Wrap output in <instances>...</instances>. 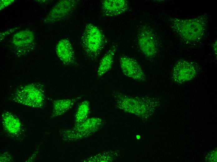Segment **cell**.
Returning <instances> with one entry per match:
<instances>
[{
    "label": "cell",
    "instance_id": "4",
    "mask_svg": "<svg viewBox=\"0 0 217 162\" xmlns=\"http://www.w3.org/2000/svg\"><path fill=\"white\" fill-rule=\"evenodd\" d=\"M81 44L85 56L93 61L98 58L104 48V38L97 26L89 23L85 27L81 38Z\"/></svg>",
    "mask_w": 217,
    "mask_h": 162
},
{
    "label": "cell",
    "instance_id": "8",
    "mask_svg": "<svg viewBox=\"0 0 217 162\" xmlns=\"http://www.w3.org/2000/svg\"><path fill=\"white\" fill-rule=\"evenodd\" d=\"M119 63L122 71L125 76L137 81H145V74L136 60L128 56L123 55L119 58Z\"/></svg>",
    "mask_w": 217,
    "mask_h": 162
},
{
    "label": "cell",
    "instance_id": "17",
    "mask_svg": "<svg viewBox=\"0 0 217 162\" xmlns=\"http://www.w3.org/2000/svg\"><path fill=\"white\" fill-rule=\"evenodd\" d=\"M14 1L13 0H0V9L2 10L12 3Z\"/></svg>",
    "mask_w": 217,
    "mask_h": 162
},
{
    "label": "cell",
    "instance_id": "13",
    "mask_svg": "<svg viewBox=\"0 0 217 162\" xmlns=\"http://www.w3.org/2000/svg\"><path fill=\"white\" fill-rule=\"evenodd\" d=\"M81 98V96L72 98L58 99L52 102V109L50 119L60 117L70 110Z\"/></svg>",
    "mask_w": 217,
    "mask_h": 162
},
{
    "label": "cell",
    "instance_id": "7",
    "mask_svg": "<svg viewBox=\"0 0 217 162\" xmlns=\"http://www.w3.org/2000/svg\"><path fill=\"white\" fill-rule=\"evenodd\" d=\"M35 36L33 33L29 30H24L16 33L12 38L16 54L19 56L25 55L34 48Z\"/></svg>",
    "mask_w": 217,
    "mask_h": 162
},
{
    "label": "cell",
    "instance_id": "19",
    "mask_svg": "<svg viewBox=\"0 0 217 162\" xmlns=\"http://www.w3.org/2000/svg\"><path fill=\"white\" fill-rule=\"evenodd\" d=\"M16 28H13V29H12L8 31H7L5 32H3V33H1V34H0L1 39H2V38H3L2 37H5V36L6 35V36H7V35L9 34H10V33H12V32H13V31H15L16 29Z\"/></svg>",
    "mask_w": 217,
    "mask_h": 162
},
{
    "label": "cell",
    "instance_id": "12",
    "mask_svg": "<svg viewBox=\"0 0 217 162\" xmlns=\"http://www.w3.org/2000/svg\"><path fill=\"white\" fill-rule=\"evenodd\" d=\"M128 8V2L125 0H105L101 6L103 14L108 17L119 15L126 11Z\"/></svg>",
    "mask_w": 217,
    "mask_h": 162
},
{
    "label": "cell",
    "instance_id": "9",
    "mask_svg": "<svg viewBox=\"0 0 217 162\" xmlns=\"http://www.w3.org/2000/svg\"><path fill=\"white\" fill-rule=\"evenodd\" d=\"M139 48L143 54L148 58H152L157 51V41L153 33L147 27L142 28L138 36Z\"/></svg>",
    "mask_w": 217,
    "mask_h": 162
},
{
    "label": "cell",
    "instance_id": "15",
    "mask_svg": "<svg viewBox=\"0 0 217 162\" xmlns=\"http://www.w3.org/2000/svg\"><path fill=\"white\" fill-rule=\"evenodd\" d=\"M117 49V45H112L102 57L98 68L97 74L98 77L102 76L111 69Z\"/></svg>",
    "mask_w": 217,
    "mask_h": 162
},
{
    "label": "cell",
    "instance_id": "16",
    "mask_svg": "<svg viewBox=\"0 0 217 162\" xmlns=\"http://www.w3.org/2000/svg\"><path fill=\"white\" fill-rule=\"evenodd\" d=\"M90 110L89 102L87 100H85L79 105L75 115L74 126L78 125L87 119Z\"/></svg>",
    "mask_w": 217,
    "mask_h": 162
},
{
    "label": "cell",
    "instance_id": "5",
    "mask_svg": "<svg viewBox=\"0 0 217 162\" xmlns=\"http://www.w3.org/2000/svg\"><path fill=\"white\" fill-rule=\"evenodd\" d=\"M102 124V120L92 117L71 128L59 131L62 140L65 142H74L89 137L94 133Z\"/></svg>",
    "mask_w": 217,
    "mask_h": 162
},
{
    "label": "cell",
    "instance_id": "11",
    "mask_svg": "<svg viewBox=\"0 0 217 162\" xmlns=\"http://www.w3.org/2000/svg\"><path fill=\"white\" fill-rule=\"evenodd\" d=\"M55 51L58 57L64 64L70 65L75 64L74 52L68 40L63 39L60 40L56 45Z\"/></svg>",
    "mask_w": 217,
    "mask_h": 162
},
{
    "label": "cell",
    "instance_id": "10",
    "mask_svg": "<svg viewBox=\"0 0 217 162\" xmlns=\"http://www.w3.org/2000/svg\"><path fill=\"white\" fill-rule=\"evenodd\" d=\"M196 74V69L194 64L190 62L181 60L174 66L172 77L176 82L182 83L191 80Z\"/></svg>",
    "mask_w": 217,
    "mask_h": 162
},
{
    "label": "cell",
    "instance_id": "1",
    "mask_svg": "<svg viewBox=\"0 0 217 162\" xmlns=\"http://www.w3.org/2000/svg\"><path fill=\"white\" fill-rule=\"evenodd\" d=\"M206 15L190 18L172 17L170 18L173 31L184 40L193 42L200 40L206 31L208 22Z\"/></svg>",
    "mask_w": 217,
    "mask_h": 162
},
{
    "label": "cell",
    "instance_id": "14",
    "mask_svg": "<svg viewBox=\"0 0 217 162\" xmlns=\"http://www.w3.org/2000/svg\"><path fill=\"white\" fill-rule=\"evenodd\" d=\"M2 123L4 130L12 136H16L21 131V124L19 119L11 112H4L1 116Z\"/></svg>",
    "mask_w": 217,
    "mask_h": 162
},
{
    "label": "cell",
    "instance_id": "18",
    "mask_svg": "<svg viewBox=\"0 0 217 162\" xmlns=\"http://www.w3.org/2000/svg\"><path fill=\"white\" fill-rule=\"evenodd\" d=\"M11 157L9 154L5 153L2 154L0 156V162L10 161L11 160Z\"/></svg>",
    "mask_w": 217,
    "mask_h": 162
},
{
    "label": "cell",
    "instance_id": "2",
    "mask_svg": "<svg viewBox=\"0 0 217 162\" xmlns=\"http://www.w3.org/2000/svg\"><path fill=\"white\" fill-rule=\"evenodd\" d=\"M116 106L125 112L140 116H145L152 112L158 102L154 98L133 97L115 91L113 93Z\"/></svg>",
    "mask_w": 217,
    "mask_h": 162
},
{
    "label": "cell",
    "instance_id": "6",
    "mask_svg": "<svg viewBox=\"0 0 217 162\" xmlns=\"http://www.w3.org/2000/svg\"><path fill=\"white\" fill-rule=\"evenodd\" d=\"M77 0H63L58 2L50 11L44 20L46 23H55L70 16L78 3Z\"/></svg>",
    "mask_w": 217,
    "mask_h": 162
},
{
    "label": "cell",
    "instance_id": "20",
    "mask_svg": "<svg viewBox=\"0 0 217 162\" xmlns=\"http://www.w3.org/2000/svg\"><path fill=\"white\" fill-rule=\"evenodd\" d=\"M217 40H215L213 44V48L214 53L216 56L217 55Z\"/></svg>",
    "mask_w": 217,
    "mask_h": 162
},
{
    "label": "cell",
    "instance_id": "3",
    "mask_svg": "<svg viewBox=\"0 0 217 162\" xmlns=\"http://www.w3.org/2000/svg\"><path fill=\"white\" fill-rule=\"evenodd\" d=\"M11 98L14 102L26 106L41 108L45 100L43 86L36 83L21 85L12 94Z\"/></svg>",
    "mask_w": 217,
    "mask_h": 162
}]
</instances>
